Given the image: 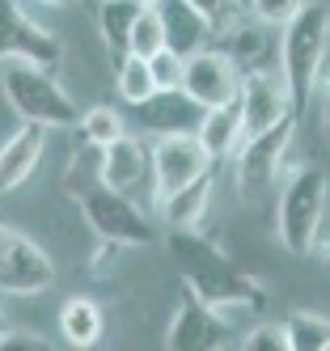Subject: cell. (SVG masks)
<instances>
[{"mask_svg": "<svg viewBox=\"0 0 330 351\" xmlns=\"http://www.w3.org/2000/svg\"><path fill=\"white\" fill-rule=\"evenodd\" d=\"M169 250L182 263V284L216 313L228 317L233 309L263 305V284L237 271L224 250L212 237H203L199 229H169Z\"/></svg>", "mask_w": 330, "mask_h": 351, "instance_id": "6da1fadb", "label": "cell"}, {"mask_svg": "<svg viewBox=\"0 0 330 351\" xmlns=\"http://www.w3.org/2000/svg\"><path fill=\"white\" fill-rule=\"evenodd\" d=\"M279 77H284L292 114H305V106L314 102V89L322 81L326 47H330V9L318 0H305L292 21L279 26Z\"/></svg>", "mask_w": 330, "mask_h": 351, "instance_id": "7a4b0ae2", "label": "cell"}, {"mask_svg": "<svg viewBox=\"0 0 330 351\" xmlns=\"http://www.w3.org/2000/svg\"><path fill=\"white\" fill-rule=\"evenodd\" d=\"M0 89L21 123H43V128H76V102L64 93V85L51 77V68L30 60H5L0 64Z\"/></svg>", "mask_w": 330, "mask_h": 351, "instance_id": "3957f363", "label": "cell"}, {"mask_svg": "<svg viewBox=\"0 0 330 351\" xmlns=\"http://www.w3.org/2000/svg\"><path fill=\"white\" fill-rule=\"evenodd\" d=\"M326 173L318 165H300L284 195H279V241L288 254L305 258L318 250V233H322V212H326Z\"/></svg>", "mask_w": 330, "mask_h": 351, "instance_id": "277c9868", "label": "cell"}, {"mask_svg": "<svg viewBox=\"0 0 330 351\" xmlns=\"http://www.w3.org/2000/svg\"><path fill=\"white\" fill-rule=\"evenodd\" d=\"M76 204H81L85 224L102 241H119V245H152L157 241V224L115 186H102V182L85 186V191H76Z\"/></svg>", "mask_w": 330, "mask_h": 351, "instance_id": "5b68a950", "label": "cell"}, {"mask_svg": "<svg viewBox=\"0 0 330 351\" xmlns=\"http://www.w3.org/2000/svg\"><path fill=\"white\" fill-rule=\"evenodd\" d=\"M292 132H296V114H284L279 123H271V128H263V132H254V136L241 140L233 161H237V191L246 199H254L259 191H267L275 182L279 165H284V157H288Z\"/></svg>", "mask_w": 330, "mask_h": 351, "instance_id": "8992f818", "label": "cell"}, {"mask_svg": "<svg viewBox=\"0 0 330 351\" xmlns=\"http://www.w3.org/2000/svg\"><path fill=\"white\" fill-rule=\"evenodd\" d=\"M51 284H56V263L47 258V250L0 224V292L38 296Z\"/></svg>", "mask_w": 330, "mask_h": 351, "instance_id": "52a82bcc", "label": "cell"}, {"mask_svg": "<svg viewBox=\"0 0 330 351\" xmlns=\"http://www.w3.org/2000/svg\"><path fill=\"white\" fill-rule=\"evenodd\" d=\"M152 186H157V204L165 195L182 191L187 182L212 173V153L203 148L199 136H152Z\"/></svg>", "mask_w": 330, "mask_h": 351, "instance_id": "ba28073f", "label": "cell"}, {"mask_svg": "<svg viewBox=\"0 0 330 351\" xmlns=\"http://www.w3.org/2000/svg\"><path fill=\"white\" fill-rule=\"evenodd\" d=\"M165 347L174 351H216V347H233V330L224 326V313H216L212 305L187 288L178 309L165 326Z\"/></svg>", "mask_w": 330, "mask_h": 351, "instance_id": "9c48e42d", "label": "cell"}, {"mask_svg": "<svg viewBox=\"0 0 330 351\" xmlns=\"http://www.w3.org/2000/svg\"><path fill=\"white\" fill-rule=\"evenodd\" d=\"M182 89L208 110L228 106V102H237V93H241V68L228 60V51H220V47H203V51L187 56Z\"/></svg>", "mask_w": 330, "mask_h": 351, "instance_id": "30bf717a", "label": "cell"}, {"mask_svg": "<svg viewBox=\"0 0 330 351\" xmlns=\"http://www.w3.org/2000/svg\"><path fill=\"white\" fill-rule=\"evenodd\" d=\"M5 60H30L43 68L60 64V38L25 17L17 0H0V64Z\"/></svg>", "mask_w": 330, "mask_h": 351, "instance_id": "8fae6325", "label": "cell"}, {"mask_svg": "<svg viewBox=\"0 0 330 351\" xmlns=\"http://www.w3.org/2000/svg\"><path fill=\"white\" fill-rule=\"evenodd\" d=\"M136 119L144 123V132L152 136H195L208 106H199L187 89H157L152 97L132 106Z\"/></svg>", "mask_w": 330, "mask_h": 351, "instance_id": "7c38bea8", "label": "cell"}, {"mask_svg": "<svg viewBox=\"0 0 330 351\" xmlns=\"http://www.w3.org/2000/svg\"><path fill=\"white\" fill-rule=\"evenodd\" d=\"M271 30L275 26H267L259 17H237L228 30H220V38H224L220 51H228V60L241 68V77L271 72V64H279V38Z\"/></svg>", "mask_w": 330, "mask_h": 351, "instance_id": "4fadbf2b", "label": "cell"}, {"mask_svg": "<svg viewBox=\"0 0 330 351\" xmlns=\"http://www.w3.org/2000/svg\"><path fill=\"white\" fill-rule=\"evenodd\" d=\"M237 106H241L246 136H254V132L271 128V123H279L284 114H292V102H288L284 77H275V72H250V77H241Z\"/></svg>", "mask_w": 330, "mask_h": 351, "instance_id": "5bb4252c", "label": "cell"}, {"mask_svg": "<svg viewBox=\"0 0 330 351\" xmlns=\"http://www.w3.org/2000/svg\"><path fill=\"white\" fill-rule=\"evenodd\" d=\"M47 132L51 128H43V123H25L17 136L5 140V148H0V195L17 191L38 169L43 148H47Z\"/></svg>", "mask_w": 330, "mask_h": 351, "instance_id": "9a60e30c", "label": "cell"}, {"mask_svg": "<svg viewBox=\"0 0 330 351\" xmlns=\"http://www.w3.org/2000/svg\"><path fill=\"white\" fill-rule=\"evenodd\" d=\"M157 13L165 21V47H174L178 56H195L203 47H212L216 26L191 5V0H161Z\"/></svg>", "mask_w": 330, "mask_h": 351, "instance_id": "2e32d148", "label": "cell"}, {"mask_svg": "<svg viewBox=\"0 0 330 351\" xmlns=\"http://www.w3.org/2000/svg\"><path fill=\"white\" fill-rule=\"evenodd\" d=\"M148 169H152V153H148L140 140L123 136V140H115V144L102 148L97 182H102V186H115V191H132Z\"/></svg>", "mask_w": 330, "mask_h": 351, "instance_id": "e0dca14e", "label": "cell"}, {"mask_svg": "<svg viewBox=\"0 0 330 351\" xmlns=\"http://www.w3.org/2000/svg\"><path fill=\"white\" fill-rule=\"evenodd\" d=\"M203 148L212 153V161H228V157H237V148L246 140V123H241V106L237 102H228V106H212L208 114H203L199 123V132Z\"/></svg>", "mask_w": 330, "mask_h": 351, "instance_id": "ac0fdd59", "label": "cell"}, {"mask_svg": "<svg viewBox=\"0 0 330 351\" xmlns=\"http://www.w3.org/2000/svg\"><path fill=\"white\" fill-rule=\"evenodd\" d=\"M208 204H212V173H203V178L187 182L182 191L165 195L157 208H161V220L169 224V229H199Z\"/></svg>", "mask_w": 330, "mask_h": 351, "instance_id": "d6986e66", "label": "cell"}, {"mask_svg": "<svg viewBox=\"0 0 330 351\" xmlns=\"http://www.w3.org/2000/svg\"><path fill=\"white\" fill-rule=\"evenodd\" d=\"M140 9L144 5H136V0H97V34L110 51V64H123L132 56L127 43H132V21Z\"/></svg>", "mask_w": 330, "mask_h": 351, "instance_id": "ffe728a7", "label": "cell"}, {"mask_svg": "<svg viewBox=\"0 0 330 351\" xmlns=\"http://www.w3.org/2000/svg\"><path fill=\"white\" fill-rule=\"evenodd\" d=\"M102 326H106V317H102L97 309V300L89 296H72L64 300V309H60V330L72 347H93L102 339Z\"/></svg>", "mask_w": 330, "mask_h": 351, "instance_id": "44dd1931", "label": "cell"}, {"mask_svg": "<svg viewBox=\"0 0 330 351\" xmlns=\"http://www.w3.org/2000/svg\"><path fill=\"white\" fill-rule=\"evenodd\" d=\"M76 132H81L85 148H97V153H102L106 144L127 136V119L115 106H93V110H85L81 119H76Z\"/></svg>", "mask_w": 330, "mask_h": 351, "instance_id": "7402d4cb", "label": "cell"}, {"mask_svg": "<svg viewBox=\"0 0 330 351\" xmlns=\"http://www.w3.org/2000/svg\"><path fill=\"white\" fill-rule=\"evenodd\" d=\"M115 93L127 106H136V102L157 93V81H152V68L144 56H127L123 64H115Z\"/></svg>", "mask_w": 330, "mask_h": 351, "instance_id": "603a6c76", "label": "cell"}, {"mask_svg": "<svg viewBox=\"0 0 330 351\" xmlns=\"http://www.w3.org/2000/svg\"><path fill=\"white\" fill-rule=\"evenodd\" d=\"M284 330L292 351H330V317L322 313H292Z\"/></svg>", "mask_w": 330, "mask_h": 351, "instance_id": "cb8c5ba5", "label": "cell"}, {"mask_svg": "<svg viewBox=\"0 0 330 351\" xmlns=\"http://www.w3.org/2000/svg\"><path fill=\"white\" fill-rule=\"evenodd\" d=\"M165 47V21H161V13L157 9H140L136 13V21H132V43H127V51L132 56H157Z\"/></svg>", "mask_w": 330, "mask_h": 351, "instance_id": "d4e9b609", "label": "cell"}, {"mask_svg": "<svg viewBox=\"0 0 330 351\" xmlns=\"http://www.w3.org/2000/svg\"><path fill=\"white\" fill-rule=\"evenodd\" d=\"M148 68H152V81H157V89H182L187 56H178L174 47H161L157 56H148Z\"/></svg>", "mask_w": 330, "mask_h": 351, "instance_id": "484cf974", "label": "cell"}, {"mask_svg": "<svg viewBox=\"0 0 330 351\" xmlns=\"http://www.w3.org/2000/svg\"><path fill=\"white\" fill-rule=\"evenodd\" d=\"M246 351H292L288 347V330H284V322H259L254 330L241 339Z\"/></svg>", "mask_w": 330, "mask_h": 351, "instance_id": "4316f807", "label": "cell"}, {"mask_svg": "<svg viewBox=\"0 0 330 351\" xmlns=\"http://www.w3.org/2000/svg\"><path fill=\"white\" fill-rule=\"evenodd\" d=\"M300 5H305V0H246L250 17L267 21V26H284V21H292Z\"/></svg>", "mask_w": 330, "mask_h": 351, "instance_id": "83f0119b", "label": "cell"}, {"mask_svg": "<svg viewBox=\"0 0 330 351\" xmlns=\"http://www.w3.org/2000/svg\"><path fill=\"white\" fill-rule=\"evenodd\" d=\"M191 5L212 21L216 34H220V30H228V26H233V21L246 13V0H191Z\"/></svg>", "mask_w": 330, "mask_h": 351, "instance_id": "f1b7e54d", "label": "cell"}, {"mask_svg": "<svg viewBox=\"0 0 330 351\" xmlns=\"http://www.w3.org/2000/svg\"><path fill=\"white\" fill-rule=\"evenodd\" d=\"M322 132H326V140H330V89H326V97H322Z\"/></svg>", "mask_w": 330, "mask_h": 351, "instance_id": "f546056e", "label": "cell"}, {"mask_svg": "<svg viewBox=\"0 0 330 351\" xmlns=\"http://www.w3.org/2000/svg\"><path fill=\"white\" fill-rule=\"evenodd\" d=\"M136 5H144V9H157V5H161V0H136Z\"/></svg>", "mask_w": 330, "mask_h": 351, "instance_id": "4dcf8cb0", "label": "cell"}, {"mask_svg": "<svg viewBox=\"0 0 330 351\" xmlns=\"http://www.w3.org/2000/svg\"><path fill=\"white\" fill-rule=\"evenodd\" d=\"M43 5H51V9H60V5H68V0H43Z\"/></svg>", "mask_w": 330, "mask_h": 351, "instance_id": "1f68e13d", "label": "cell"}, {"mask_svg": "<svg viewBox=\"0 0 330 351\" xmlns=\"http://www.w3.org/2000/svg\"><path fill=\"white\" fill-rule=\"evenodd\" d=\"M9 330V322H5V313H0V335H5Z\"/></svg>", "mask_w": 330, "mask_h": 351, "instance_id": "d6a6232c", "label": "cell"}]
</instances>
